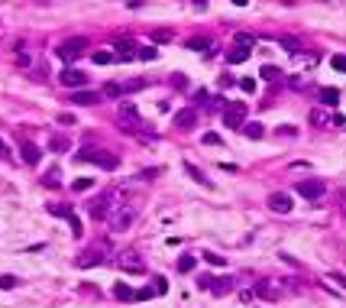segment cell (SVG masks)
<instances>
[{
	"label": "cell",
	"mask_w": 346,
	"mask_h": 308,
	"mask_svg": "<svg viewBox=\"0 0 346 308\" xmlns=\"http://www.w3.org/2000/svg\"><path fill=\"white\" fill-rule=\"evenodd\" d=\"M75 159H81V162H97L100 169H107V172H114L116 166H120V159H116V156L104 153V149H91V146H81Z\"/></svg>",
	"instance_id": "cell-1"
},
{
	"label": "cell",
	"mask_w": 346,
	"mask_h": 308,
	"mask_svg": "<svg viewBox=\"0 0 346 308\" xmlns=\"http://www.w3.org/2000/svg\"><path fill=\"white\" fill-rule=\"evenodd\" d=\"M133 217H136V214H133V208H130V205H120V201H114L104 221H107L110 227H114V231H126V227L133 224Z\"/></svg>",
	"instance_id": "cell-2"
},
{
	"label": "cell",
	"mask_w": 346,
	"mask_h": 308,
	"mask_svg": "<svg viewBox=\"0 0 346 308\" xmlns=\"http://www.w3.org/2000/svg\"><path fill=\"white\" fill-rule=\"evenodd\" d=\"M85 49H87V39H81V36H75V39H68V42H62V46L55 49V55H58V59L62 62H78L81 59V55H85Z\"/></svg>",
	"instance_id": "cell-3"
},
{
	"label": "cell",
	"mask_w": 346,
	"mask_h": 308,
	"mask_svg": "<svg viewBox=\"0 0 346 308\" xmlns=\"http://www.w3.org/2000/svg\"><path fill=\"white\" fill-rule=\"evenodd\" d=\"M107 250H110L107 240H97L94 246H87L85 253L78 256V266H81V270H91V266H97V263L104 260V253H107Z\"/></svg>",
	"instance_id": "cell-4"
},
{
	"label": "cell",
	"mask_w": 346,
	"mask_h": 308,
	"mask_svg": "<svg viewBox=\"0 0 346 308\" xmlns=\"http://www.w3.org/2000/svg\"><path fill=\"white\" fill-rule=\"evenodd\" d=\"M114 201H116V192H104V195H100V198H94V201H91V217H97V221H104Z\"/></svg>",
	"instance_id": "cell-5"
},
{
	"label": "cell",
	"mask_w": 346,
	"mask_h": 308,
	"mask_svg": "<svg viewBox=\"0 0 346 308\" xmlns=\"http://www.w3.org/2000/svg\"><path fill=\"white\" fill-rule=\"evenodd\" d=\"M269 208L275 211V214H288V211L294 208V201H291V195H288V192H272L269 195Z\"/></svg>",
	"instance_id": "cell-6"
},
{
	"label": "cell",
	"mask_w": 346,
	"mask_h": 308,
	"mask_svg": "<svg viewBox=\"0 0 346 308\" xmlns=\"http://www.w3.org/2000/svg\"><path fill=\"white\" fill-rule=\"evenodd\" d=\"M323 192H327V185H323V182H317V178H308V182H298V195H304L308 201H317Z\"/></svg>",
	"instance_id": "cell-7"
},
{
	"label": "cell",
	"mask_w": 346,
	"mask_h": 308,
	"mask_svg": "<svg viewBox=\"0 0 346 308\" xmlns=\"http://www.w3.org/2000/svg\"><path fill=\"white\" fill-rule=\"evenodd\" d=\"M58 81H62L65 88H75V91H78V88L87 85V75H85V71H78V68H65L62 75H58Z\"/></svg>",
	"instance_id": "cell-8"
},
{
	"label": "cell",
	"mask_w": 346,
	"mask_h": 308,
	"mask_svg": "<svg viewBox=\"0 0 346 308\" xmlns=\"http://www.w3.org/2000/svg\"><path fill=\"white\" fill-rule=\"evenodd\" d=\"M223 123L230 127V130H236V127H243L246 123V104H233L227 114H223Z\"/></svg>",
	"instance_id": "cell-9"
},
{
	"label": "cell",
	"mask_w": 346,
	"mask_h": 308,
	"mask_svg": "<svg viewBox=\"0 0 346 308\" xmlns=\"http://www.w3.org/2000/svg\"><path fill=\"white\" fill-rule=\"evenodd\" d=\"M259 299H265V302H278L282 299V289H278V282H256V289H253Z\"/></svg>",
	"instance_id": "cell-10"
},
{
	"label": "cell",
	"mask_w": 346,
	"mask_h": 308,
	"mask_svg": "<svg viewBox=\"0 0 346 308\" xmlns=\"http://www.w3.org/2000/svg\"><path fill=\"white\" fill-rule=\"evenodd\" d=\"M136 42L133 39H116V55L114 59H120V62H130V59H136Z\"/></svg>",
	"instance_id": "cell-11"
},
{
	"label": "cell",
	"mask_w": 346,
	"mask_h": 308,
	"mask_svg": "<svg viewBox=\"0 0 346 308\" xmlns=\"http://www.w3.org/2000/svg\"><path fill=\"white\" fill-rule=\"evenodd\" d=\"M194 123H198V110H194V107H185V110H178V114H175V127H178V130H191Z\"/></svg>",
	"instance_id": "cell-12"
},
{
	"label": "cell",
	"mask_w": 346,
	"mask_h": 308,
	"mask_svg": "<svg viewBox=\"0 0 346 308\" xmlns=\"http://www.w3.org/2000/svg\"><path fill=\"white\" fill-rule=\"evenodd\" d=\"M20 156H23V162H26V166H39V159H42L39 146H32L29 139H23V143H20Z\"/></svg>",
	"instance_id": "cell-13"
},
{
	"label": "cell",
	"mask_w": 346,
	"mask_h": 308,
	"mask_svg": "<svg viewBox=\"0 0 346 308\" xmlns=\"http://www.w3.org/2000/svg\"><path fill=\"white\" fill-rule=\"evenodd\" d=\"M185 46L191 49V52H207V49L214 46V42H210L207 36H191V39H188V42H185ZM207 55H210V52H207Z\"/></svg>",
	"instance_id": "cell-14"
},
{
	"label": "cell",
	"mask_w": 346,
	"mask_h": 308,
	"mask_svg": "<svg viewBox=\"0 0 346 308\" xmlns=\"http://www.w3.org/2000/svg\"><path fill=\"white\" fill-rule=\"evenodd\" d=\"M71 101H75V104H85V107H87V104H97V101H100V94H97V91H85V88H78Z\"/></svg>",
	"instance_id": "cell-15"
},
{
	"label": "cell",
	"mask_w": 346,
	"mask_h": 308,
	"mask_svg": "<svg viewBox=\"0 0 346 308\" xmlns=\"http://www.w3.org/2000/svg\"><path fill=\"white\" fill-rule=\"evenodd\" d=\"M249 59V49L246 46H233L230 52H227V62H230V65H239V62H246Z\"/></svg>",
	"instance_id": "cell-16"
},
{
	"label": "cell",
	"mask_w": 346,
	"mask_h": 308,
	"mask_svg": "<svg viewBox=\"0 0 346 308\" xmlns=\"http://www.w3.org/2000/svg\"><path fill=\"white\" fill-rule=\"evenodd\" d=\"M233 285H236L233 279H210V292H214V295H227Z\"/></svg>",
	"instance_id": "cell-17"
},
{
	"label": "cell",
	"mask_w": 346,
	"mask_h": 308,
	"mask_svg": "<svg viewBox=\"0 0 346 308\" xmlns=\"http://www.w3.org/2000/svg\"><path fill=\"white\" fill-rule=\"evenodd\" d=\"M49 149H52V153H68L71 139L68 137H52V139H49Z\"/></svg>",
	"instance_id": "cell-18"
},
{
	"label": "cell",
	"mask_w": 346,
	"mask_h": 308,
	"mask_svg": "<svg viewBox=\"0 0 346 308\" xmlns=\"http://www.w3.org/2000/svg\"><path fill=\"white\" fill-rule=\"evenodd\" d=\"M278 46H282L285 52L298 55V52H301V39H294V36H282V39H278Z\"/></svg>",
	"instance_id": "cell-19"
},
{
	"label": "cell",
	"mask_w": 346,
	"mask_h": 308,
	"mask_svg": "<svg viewBox=\"0 0 346 308\" xmlns=\"http://www.w3.org/2000/svg\"><path fill=\"white\" fill-rule=\"evenodd\" d=\"M340 101V91L337 88H320V104H327V107H333Z\"/></svg>",
	"instance_id": "cell-20"
},
{
	"label": "cell",
	"mask_w": 346,
	"mask_h": 308,
	"mask_svg": "<svg viewBox=\"0 0 346 308\" xmlns=\"http://www.w3.org/2000/svg\"><path fill=\"white\" fill-rule=\"evenodd\" d=\"M114 295H116L120 302H133V299H136V292H133L130 285H123V282H120V285H114Z\"/></svg>",
	"instance_id": "cell-21"
},
{
	"label": "cell",
	"mask_w": 346,
	"mask_h": 308,
	"mask_svg": "<svg viewBox=\"0 0 346 308\" xmlns=\"http://www.w3.org/2000/svg\"><path fill=\"white\" fill-rule=\"evenodd\" d=\"M243 133H246L249 139H262V137H265V127H262V123H246Z\"/></svg>",
	"instance_id": "cell-22"
},
{
	"label": "cell",
	"mask_w": 346,
	"mask_h": 308,
	"mask_svg": "<svg viewBox=\"0 0 346 308\" xmlns=\"http://www.w3.org/2000/svg\"><path fill=\"white\" fill-rule=\"evenodd\" d=\"M185 172H188V175H191L198 185H210V182H207V175H204V172H201L198 166H191V162H185Z\"/></svg>",
	"instance_id": "cell-23"
},
{
	"label": "cell",
	"mask_w": 346,
	"mask_h": 308,
	"mask_svg": "<svg viewBox=\"0 0 346 308\" xmlns=\"http://www.w3.org/2000/svg\"><path fill=\"white\" fill-rule=\"evenodd\" d=\"M311 123H314V127H330L333 117H327L323 110H311Z\"/></svg>",
	"instance_id": "cell-24"
},
{
	"label": "cell",
	"mask_w": 346,
	"mask_h": 308,
	"mask_svg": "<svg viewBox=\"0 0 346 308\" xmlns=\"http://www.w3.org/2000/svg\"><path fill=\"white\" fill-rule=\"evenodd\" d=\"M136 59H143V62H155V59H159V49H155V46H143V49L136 52Z\"/></svg>",
	"instance_id": "cell-25"
},
{
	"label": "cell",
	"mask_w": 346,
	"mask_h": 308,
	"mask_svg": "<svg viewBox=\"0 0 346 308\" xmlns=\"http://www.w3.org/2000/svg\"><path fill=\"white\" fill-rule=\"evenodd\" d=\"M194 266H198V260H194V256H181V260H178V273H191Z\"/></svg>",
	"instance_id": "cell-26"
},
{
	"label": "cell",
	"mask_w": 346,
	"mask_h": 308,
	"mask_svg": "<svg viewBox=\"0 0 346 308\" xmlns=\"http://www.w3.org/2000/svg\"><path fill=\"white\" fill-rule=\"evenodd\" d=\"M259 75H262V78H265V81H275V78H278V75H282V71H278V68H275V65H262V68H259Z\"/></svg>",
	"instance_id": "cell-27"
},
{
	"label": "cell",
	"mask_w": 346,
	"mask_h": 308,
	"mask_svg": "<svg viewBox=\"0 0 346 308\" xmlns=\"http://www.w3.org/2000/svg\"><path fill=\"white\" fill-rule=\"evenodd\" d=\"M91 62L94 65H110V62H114V52H94Z\"/></svg>",
	"instance_id": "cell-28"
},
{
	"label": "cell",
	"mask_w": 346,
	"mask_h": 308,
	"mask_svg": "<svg viewBox=\"0 0 346 308\" xmlns=\"http://www.w3.org/2000/svg\"><path fill=\"white\" fill-rule=\"evenodd\" d=\"M120 114H123V117H133V120H136V117H139V110H136V104L123 101V104H120Z\"/></svg>",
	"instance_id": "cell-29"
},
{
	"label": "cell",
	"mask_w": 346,
	"mask_h": 308,
	"mask_svg": "<svg viewBox=\"0 0 346 308\" xmlns=\"http://www.w3.org/2000/svg\"><path fill=\"white\" fill-rule=\"evenodd\" d=\"M104 94H107V98H120V94H123V85L110 81V85H104Z\"/></svg>",
	"instance_id": "cell-30"
},
{
	"label": "cell",
	"mask_w": 346,
	"mask_h": 308,
	"mask_svg": "<svg viewBox=\"0 0 346 308\" xmlns=\"http://www.w3.org/2000/svg\"><path fill=\"white\" fill-rule=\"evenodd\" d=\"M253 42H256V39L249 36V33H236V46H246V49H253Z\"/></svg>",
	"instance_id": "cell-31"
},
{
	"label": "cell",
	"mask_w": 346,
	"mask_h": 308,
	"mask_svg": "<svg viewBox=\"0 0 346 308\" xmlns=\"http://www.w3.org/2000/svg\"><path fill=\"white\" fill-rule=\"evenodd\" d=\"M42 185H49V188H55V185H58V169L46 172V178H42Z\"/></svg>",
	"instance_id": "cell-32"
},
{
	"label": "cell",
	"mask_w": 346,
	"mask_h": 308,
	"mask_svg": "<svg viewBox=\"0 0 346 308\" xmlns=\"http://www.w3.org/2000/svg\"><path fill=\"white\" fill-rule=\"evenodd\" d=\"M204 260H207L210 266H227V260H223L220 253H204Z\"/></svg>",
	"instance_id": "cell-33"
},
{
	"label": "cell",
	"mask_w": 346,
	"mask_h": 308,
	"mask_svg": "<svg viewBox=\"0 0 346 308\" xmlns=\"http://www.w3.org/2000/svg\"><path fill=\"white\" fill-rule=\"evenodd\" d=\"M71 188H75V192H87V188H91V178H75Z\"/></svg>",
	"instance_id": "cell-34"
},
{
	"label": "cell",
	"mask_w": 346,
	"mask_h": 308,
	"mask_svg": "<svg viewBox=\"0 0 346 308\" xmlns=\"http://www.w3.org/2000/svg\"><path fill=\"white\" fill-rule=\"evenodd\" d=\"M65 221L71 224V231H75V237H78V234H81V221H78V214H75V211H71V214L65 217Z\"/></svg>",
	"instance_id": "cell-35"
},
{
	"label": "cell",
	"mask_w": 346,
	"mask_h": 308,
	"mask_svg": "<svg viewBox=\"0 0 346 308\" xmlns=\"http://www.w3.org/2000/svg\"><path fill=\"white\" fill-rule=\"evenodd\" d=\"M330 65H333L337 71H346V55H333V59H330Z\"/></svg>",
	"instance_id": "cell-36"
},
{
	"label": "cell",
	"mask_w": 346,
	"mask_h": 308,
	"mask_svg": "<svg viewBox=\"0 0 346 308\" xmlns=\"http://www.w3.org/2000/svg\"><path fill=\"white\" fill-rule=\"evenodd\" d=\"M239 88H243L246 94H253V91H256V78H243V81H239Z\"/></svg>",
	"instance_id": "cell-37"
},
{
	"label": "cell",
	"mask_w": 346,
	"mask_h": 308,
	"mask_svg": "<svg viewBox=\"0 0 346 308\" xmlns=\"http://www.w3.org/2000/svg\"><path fill=\"white\" fill-rule=\"evenodd\" d=\"M204 146H220V137L217 133H204Z\"/></svg>",
	"instance_id": "cell-38"
},
{
	"label": "cell",
	"mask_w": 346,
	"mask_h": 308,
	"mask_svg": "<svg viewBox=\"0 0 346 308\" xmlns=\"http://www.w3.org/2000/svg\"><path fill=\"white\" fill-rule=\"evenodd\" d=\"M165 292H169V282H165V279H155V295H165Z\"/></svg>",
	"instance_id": "cell-39"
},
{
	"label": "cell",
	"mask_w": 346,
	"mask_h": 308,
	"mask_svg": "<svg viewBox=\"0 0 346 308\" xmlns=\"http://www.w3.org/2000/svg\"><path fill=\"white\" fill-rule=\"evenodd\" d=\"M172 85L175 88H188V75H172Z\"/></svg>",
	"instance_id": "cell-40"
},
{
	"label": "cell",
	"mask_w": 346,
	"mask_h": 308,
	"mask_svg": "<svg viewBox=\"0 0 346 308\" xmlns=\"http://www.w3.org/2000/svg\"><path fill=\"white\" fill-rule=\"evenodd\" d=\"M16 285V276H0V289H13Z\"/></svg>",
	"instance_id": "cell-41"
},
{
	"label": "cell",
	"mask_w": 346,
	"mask_h": 308,
	"mask_svg": "<svg viewBox=\"0 0 346 308\" xmlns=\"http://www.w3.org/2000/svg\"><path fill=\"white\" fill-rule=\"evenodd\" d=\"M155 295V285H149V289H143V292H136V299H152Z\"/></svg>",
	"instance_id": "cell-42"
},
{
	"label": "cell",
	"mask_w": 346,
	"mask_h": 308,
	"mask_svg": "<svg viewBox=\"0 0 346 308\" xmlns=\"http://www.w3.org/2000/svg\"><path fill=\"white\" fill-rule=\"evenodd\" d=\"M58 123H62V127H71V123H75V117H71V114H58Z\"/></svg>",
	"instance_id": "cell-43"
},
{
	"label": "cell",
	"mask_w": 346,
	"mask_h": 308,
	"mask_svg": "<svg viewBox=\"0 0 346 308\" xmlns=\"http://www.w3.org/2000/svg\"><path fill=\"white\" fill-rule=\"evenodd\" d=\"M172 39V33L169 30H162V33H155V42H169Z\"/></svg>",
	"instance_id": "cell-44"
},
{
	"label": "cell",
	"mask_w": 346,
	"mask_h": 308,
	"mask_svg": "<svg viewBox=\"0 0 346 308\" xmlns=\"http://www.w3.org/2000/svg\"><path fill=\"white\" fill-rule=\"evenodd\" d=\"M330 279H333L337 285H343V289H346V276H340V273H330Z\"/></svg>",
	"instance_id": "cell-45"
},
{
	"label": "cell",
	"mask_w": 346,
	"mask_h": 308,
	"mask_svg": "<svg viewBox=\"0 0 346 308\" xmlns=\"http://www.w3.org/2000/svg\"><path fill=\"white\" fill-rule=\"evenodd\" d=\"M0 156H7V143L3 139H0Z\"/></svg>",
	"instance_id": "cell-46"
}]
</instances>
